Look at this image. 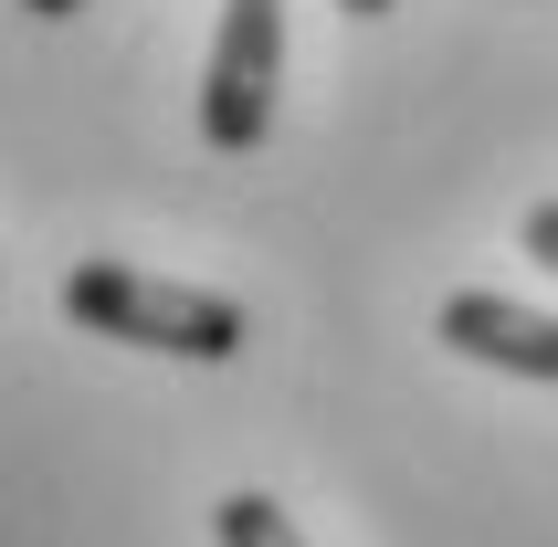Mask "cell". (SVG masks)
<instances>
[{
	"label": "cell",
	"mask_w": 558,
	"mask_h": 547,
	"mask_svg": "<svg viewBox=\"0 0 558 547\" xmlns=\"http://www.w3.org/2000/svg\"><path fill=\"white\" fill-rule=\"evenodd\" d=\"M348 22H390V11H401V0H338Z\"/></svg>",
	"instance_id": "cell-6"
},
{
	"label": "cell",
	"mask_w": 558,
	"mask_h": 547,
	"mask_svg": "<svg viewBox=\"0 0 558 547\" xmlns=\"http://www.w3.org/2000/svg\"><path fill=\"white\" fill-rule=\"evenodd\" d=\"M211 537H221V547H306V537H295V516H284L275 495H253V485L211 506Z\"/></svg>",
	"instance_id": "cell-4"
},
{
	"label": "cell",
	"mask_w": 558,
	"mask_h": 547,
	"mask_svg": "<svg viewBox=\"0 0 558 547\" xmlns=\"http://www.w3.org/2000/svg\"><path fill=\"white\" fill-rule=\"evenodd\" d=\"M63 316L85 337H126V348H158V358H232L243 348V305L201 295V284H158L137 264H74L63 274Z\"/></svg>",
	"instance_id": "cell-1"
},
{
	"label": "cell",
	"mask_w": 558,
	"mask_h": 547,
	"mask_svg": "<svg viewBox=\"0 0 558 547\" xmlns=\"http://www.w3.org/2000/svg\"><path fill=\"white\" fill-rule=\"evenodd\" d=\"M442 348L453 358H485L506 379H548L558 390V316H527L517 295H442Z\"/></svg>",
	"instance_id": "cell-3"
},
{
	"label": "cell",
	"mask_w": 558,
	"mask_h": 547,
	"mask_svg": "<svg viewBox=\"0 0 558 547\" xmlns=\"http://www.w3.org/2000/svg\"><path fill=\"white\" fill-rule=\"evenodd\" d=\"M275 85H284V0H221L211 74H201V137H211L221 158L264 148Z\"/></svg>",
	"instance_id": "cell-2"
},
{
	"label": "cell",
	"mask_w": 558,
	"mask_h": 547,
	"mask_svg": "<svg viewBox=\"0 0 558 547\" xmlns=\"http://www.w3.org/2000/svg\"><path fill=\"white\" fill-rule=\"evenodd\" d=\"M517 243H527V264H548V274H558V200H537V211L517 221Z\"/></svg>",
	"instance_id": "cell-5"
},
{
	"label": "cell",
	"mask_w": 558,
	"mask_h": 547,
	"mask_svg": "<svg viewBox=\"0 0 558 547\" xmlns=\"http://www.w3.org/2000/svg\"><path fill=\"white\" fill-rule=\"evenodd\" d=\"M32 22H63V11H85V0H22Z\"/></svg>",
	"instance_id": "cell-7"
}]
</instances>
